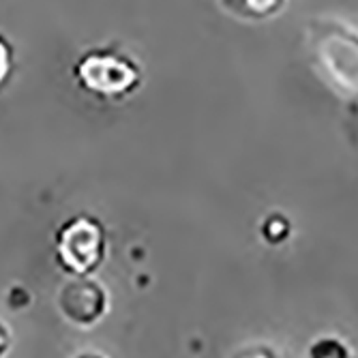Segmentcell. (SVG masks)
I'll list each match as a JSON object with an SVG mask.
<instances>
[{"instance_id": "1", "label": "cell", "mask_w": 358, "mask_h": 358, "mask_svg": "<svg viewBox=\"0 0 358 358\" xmlns=\"http://www.w3.org/2000/svg\"><path fill=\"white\" fill-rule=\"evenodd\" d=\"M311 54L320 73L343 96L358 99V35L337 22H313Z\"/></svg>"}, {"instance_id": "2", "label": "cell", "mask_w": 358, "mask_h": 358, "mask_svg": "<svg viewBox=\"0 0 358 358\" xmlns=\"http://www.w3.org/2000/svg\"><path fill=\"white\" fill-rule=\"evenodd\" d=\"M78 78L82 84L101 94H120L131 90L138 82V69L131 62L112 54L86 56L80 67Z\"/></svg>"}, {"instance_id": "3", "label": "cell", "mask_w": 358, "mask_h": 358, "mask_svg": "<svg viewBox=\"0 0 358 358\" xmlns=\"http://www.w3.org/2000/svg\"><path fill=\"white\" fill-rule=\"evenodd\" d=\"M101 227L90 219H76L71 225L64 227L58 241V251L62 259L76 273H86L94 268L101 259Z\"/></svg>"}, {"instance_id": "4", "label": "cell", "mask_w": 358, "mask_h": 358, "mask_svg": "<svg viewBox=\"0 0 358 358\" xmlns=\"http://www.w3.org/2000/svg\"><path fill=\"white\" fill-rule=\"evenodd\" d=\"M219 5L238 20L257 22L277 15L283 9L285 0H219Z\"/></svg>"}, {"instance_id": "5", "label": "cell", "mask_w": 358, "mask_h": 358, "mask_svg": "<svg viewBox=\"0 0 358 358\" xmlns=\"http://www.w3.org/2000/svg\"><path fill=\"white\" fill-rule=\"evenodd\" d=\"M309 356L320 358V356H348V348L337 341L335 337H322L309 348Z\"/></svg>"}, {"instance_id": "6", "label": "cell", "mask_w": 358, "mask_h": 358, "mask_svg": "<svg viewBox=\"0 0 358 358\" xmlns=\"http://www.w3.org/2000/svg\"><path fill=\"white\" fill-rule=\"evenodd\" d=\"M9 71H11V50L5 43V39L0 37V86L7 80Z\"/></svg>"}]
</instances>
